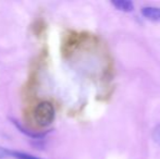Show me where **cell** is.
Listing matches in <instances>:
<instances>
[{
    "label": "cell",
    "mask_w": 160,
    "mask_h": 159,
    "mask_svg": "<svg viewBox=\"0 0 160 159\" xmlns=\"http://www.w3.org/2000/svg\"><path fill=\"white\" fill-rule=\"evenodd\" d=\"M33 119L34 122L39 127H48L52 124L56 118V110L55 106L49 100H42L33 109Z\"/></svg>",
    "instance_id": "cell-1"
},
{
    "label": "cell",
    "mask_w": 160,
    "mask_h": 159,
    "mask_svg": "<svg viewBox=\"0 0 160 159\" xmlns=\"http://www.w3.org/2000/svg\"><path fill=\"white\" fill-rule=\"evenodd\" d=\"M10 121L13 123V125H14L21 133H23L24 135H26L28 137L33 138V140H42V138L46 137L47 134L49 133V131H33V130L26 127L25 125H23L22 123H20L19 121L17 119H14V118H10Z\"/></svg>",
    "instance_id": "cell-2"
},
{
    "label": "cell",
    "mask_w": 160,
    "mask_h": 159,
    "mask_svg": "<svg viewBox=\"0 0 160 159\" xmlns=\"http://www.w3.org/2000/svg\"><path fill=\"white\" fill-rule=\"evenodd\" d=\"M7 157H11L13 159H42L28 153L13 151V149H9L6 148V147H0V159H3Z\"/></svg>",
    "instance_id": "cell-3"
},
{
    "label": "cell",
    "mask_w": 160,
    "mask_h": 159,
    "mask_svg": "<svg viewBox=\"0 0 160 159\" xmlns=\"http://www.w3.org/2000/svg\"><path fill=\"white\" fill-rule=\"evenodd\" d=\"M144 17L152 22H160V7H144L142 8Z\"/></svg>",
    "instance_id": "cell-4"
},
{
    "label": "cell",
    "mask_w": 160,
    "mask_h": 159,
    "mask_svg": "<svg viewBox=\"0 0 160 159\" xmlns=\"http://www.w3.org/2000/svg\"><path fill=\"white\" fill-rule=\"evenodd\" d=\"M112 4L118 10L124 11V12H130L134 9V4H133L132 1H113Z\"/></svg>",
    "instance_id": "cell-5"
},
{
    "label": "cell",
    "mask_w": 160,
    "mask_h": 159,
    "mask_svg": "<svg viewBox=\"0 0 160 159\" xmlns=\"http://www.w3.org/2000/svg\"><path fill=\"white\" fill-rule=\"evenodd\" d=\"M152 137H154L155 142L160 145V124L155 127L154 133H152Z\"/></svg>",
    "instance_id": "cell-6"
}]
</instances>
